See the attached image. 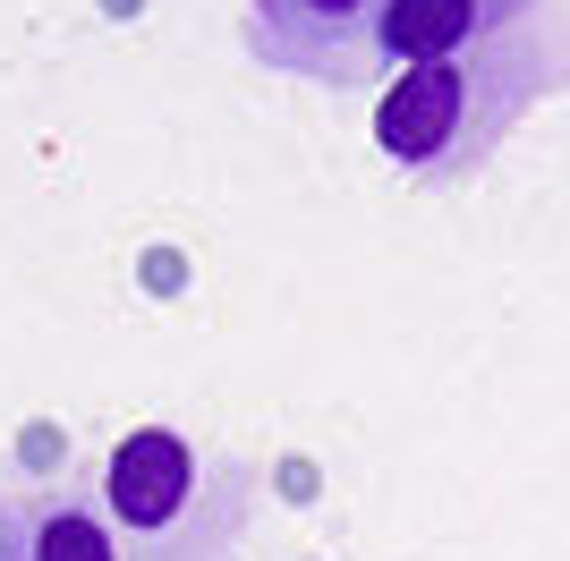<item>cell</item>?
<instances>
[{
	"mask_svg": "<svg viewBox=\"0 0 570 561\" xmlns=\"http://www.w3.org/2000/svg\"><path fill=\"white\" fill-rule=\"evenodd\" d=\"M570 86V9H537L511 35L476 51H452V60H426L383 86L375 102V145L383 163L417 187H460L502 154V137L520 128L537 102Z\"/></svg>",
	"mask_w": 570,
	"mask_h": 561,
	"instance_id": "6da1fadb",
	"label": "cell"
},
{
	"mask_svg": "<svg viewBox=\"0 0 570 561\" xmlns=\"http://www.w3.org/2000/svg\"><path fill=\"white\" fill-rule=\"evenodd\" d=\"M95 485L137 561H222L230 537L247 528L256 468L222 460V451H196L170 425H137V434L111 443Z\"/></svg>",
	"mask_w": 570,
	"mask_h": 561,
	"instance_id": "7a4b0ae2",
	"label": "cell"
},
{
	"mask_svg": "<svg viewBox=\"0 0 570 561\" xmlns=\"http://www.w3.org/2000/svg\"><path fill=\"white\" fill-rule=\"evenodd\" d=\"M383 0H247V60L307 86H366L375 77Z\"/></svg>",
	"mask_w": 570,
	"mask_h": 561,
	"instance_id": "3957f363",
	"label": "cell"
},
{
	"mask_svg": "<svg viewBox=\"0 0 570 561\" xmlns=\"http://www.w3.org/2000/svg\"><path fill=\"white\" fill-rule=\"evenodd\" d=\"M553 0H383L375 26V69H426V60H452V51H476L511 35L520 18H537Z\"/></svg>",
	"mask_w": 570,
	"mask_h": 561,
	"instance_id": "277c9868",
	"label": "cell"
},
{
	"mask_svg": "<svg viewBox=\"0 0 570 561\" xmlns=\"http://www.w3.org/2000/svg\"><path fill=\"white\" fill-rule=\"evenodd\" d=\"M26 553L35 561H137L102 511L95 476H60L51 493H26Z\"/></svg>",
	"mask_w": 570,
	"mask_h": 561,
	"instance_id": "5b68a950",
	"label": "cell"
},
{
	"mask_svg": "<svg viewBox=\"0 0 570 561\" xmlns=\"http://www.w3.org/2000/svg\"><path fill=\"white\" fill-rule=\"evenodd\" d=\"M0 561H35L26 553V502L18 493H0Z\"/></svg>",
	"mask_w": 570,
	"mask_h": 561,
	"instance_id": "8992f818",
	"label": "cell"
}]
</instances>
